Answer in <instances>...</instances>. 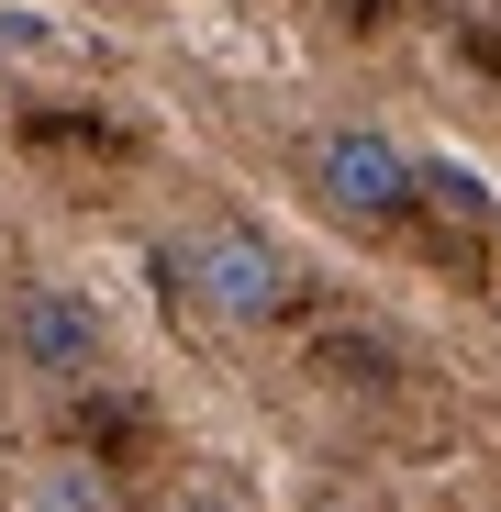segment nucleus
Returning a JSON list of instances; mask_svg holds the SVG:
<instances>
[{
    "label": "nucleus",
    "instance_id": "1",
    "mask_svg": "<svg viewBox=\"0 0 501 512\" xmlns=\"http://www.w3.org/2000/svg\"><path fill=\"white\" fill-rule=\"evenodd\" d=\"M156 279L179 290L201 323L257 334V323L290 301V256H279V234H257L245 212H201V223H179V234L156 245Z\"/></svg>",
    "mask_w": 501,
    "mask_h": 512
},
{
    "label": "nucleus",
    "instance_id": "2",
    "mask_svg": "<svg viewBox=\"0 0 501 512\" xmlns=\"http://www.w3.org/2000/svg\"><path fill=\"white\" fill-rule=\"evenodd\" d=\"M301 190H312L334 223L390 234L412 201H424V167H412V145H401L390 123H323V134H301Z\"/></svg>",
    "mask_w": 501,
    "mask_h": 512
},
{
    "label": "nucleus",
    "instance_id": "3",
    "mask_svg": "<svg viewBox=\"0 0 501 512\" xmlns=\"http://www.w3.org/2000/svg\"><path fill=\"white\" fill-rule=\"evenodd\" d=\"M0 334H12V357L34 379H78V368L101 357V301L67 290V279H23L12 312H0Z\"/></svg>",
    "mask_w": 501,
    "mask_h": 512
},
{
    "label": "nucleus",
    "instance_id": "4",
    "mask_svg": "<svg viewBox=\"0 0 501 512\" xmlns=\"http://www.w3.org/2000/svg\"><path fill=\"white\" fill-rule=\"evenodd\" d=\"M12 501H23V512H123V490H112L90 457H45V468H23Z\"/></svg>",
    "mask_w": 501,
    "mask_h": 512
},
{
    "label": "nucleus",
    "instance_id": "5",
    "mask_svg": "<svg viewBox=\"0 0 501 512\" xmlns=\"http://www.w3.org/2000/svg\"><path fill=\"white\" fill-rule=\"evenodd\" d=\"M167 512H257V501H234L223 479H190V490H179V501H167Z\"/></svg>",
    "mask_w": 501,
    "mask_h": 512
}]
</instances>
